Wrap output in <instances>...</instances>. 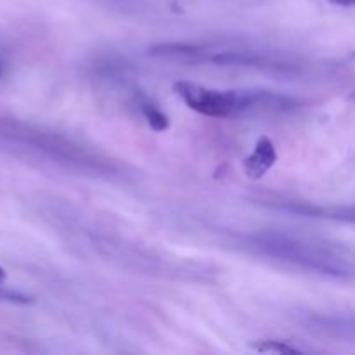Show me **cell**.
<instances>
[{
	"mask_svg": "<svg viewBox=\"0 0 355 355\" xmlns=\"http://www.w3.org/2000/svg\"><path fill=\"white\" fill-rule=\"evenodd\" d=\"M173 90L189 110L210 118H232L252 111H276L293 106V99L270 90H218L193 82H177Z\"/></svg>",
	"mask_w": 355,
	"mask_h": 355,
	"instance_id": "4",
	"label": "cell"
},
{
	"mask_svg": "<svg viewBox=\"0 0 355 355\" xmlns=\"http://www.w3.org/2000/svg\"><path fill=\"white\" fill-rule=\"evenodd\" d=\"M352 59H354V61H355V54H352Z\"/></svg>",
	"mask_w": 355,
	"mask_h": 355,
	"instance_id": "12",
	"label": "cell"
},
{
	"mask_svg": "<svg viewBox=\"0 0 355 355\" xmlns=\"http://www.w3.org/2000/svg\"><path fill=\"white\" fill-rule=\"evenodd\" d=\"M328 2L335 3L340 7H355V0H328Z\"/></svg>",
	"mask_w": 355,
	"mask_h": 355,
	"instance_id": "10",
	"label": "cell"
},
{
	"mask_svg": "<svg viewBox=\"0 0 355 355\" xmlns=\"http://www.w3.org/2000/svg\"><path fill=\"white\" fill-rule=\"evenodd\" d=\"M6 277V270L2 269V266H0V279H3Z\"/></svg>",
	"mask_w": 355,
	"mask_h": 355,
	"instance_id": "11",
	"label": "cell"
},
{
	"mask_svg": "<svg viewBox=\"0 0 355 355\" xmlns=\"http://www.w3.org/2000/svg\"><path fill=\"white\" fill-rule=\"evenodd\" d=\"M0 149L26 162L40 163L76 175H120V166L96 149L59 132L23 121L0 120Z\"/></svg>",
	"mask_w": 355,
	"mask_h": 355,
	"instance_id": "1",
	"label": "cell"
},
{
	"mask_svg": "<svg viewBox=\"0 0 355 355\" xmlns=\"http://www.w3.org/2000/svg\"><path fill=\"white\" fill-rule=\"evenodd\" d=\"M245 241L259 255L269 257V259L298 267V269L307 270V272L338 277V279H347L354 272L349 260L333 252L331 248L297 238V236L266 231L246 236Z\"/></svg>",
	"mask_w": 355,
	"mask_h": 355,
	"instance_id": "3",
	"label": "cell"
},
{
	"mask_svg": "<svg viewBox=\"0 0 355 355\" xmlns=\"http://www.w3.org/2000/svg\"><path fill=\"white\" fill-rule=\"evenodd\" d=\"M149 54L159 59L180 62H211L218 66H246V68L269 69V71H293L297 64L270 49L255 47L241 42H207L187 44L170 42L149 49Z\"/></svg>",
	"mask_w": 355,
	"mask_h": 355,
	"instance_id": "2",
	"label": "cell"
},
{
	"mask_svg": "<svg viewBox=\"0 0 355 355\" xmlns=\"http://www.w3.org/2000/svg\"><path fill=\"white\" fill-rule=\"evenodd\" d=\"M277 151L274 148L272 141L269 137H260L253 148L252 155H248L243 162V170L246 177L253 180H259L276 165Z\"/></svg>",
	"mask_w": 355,
	"mask_h": 355,
	"instance_id": "6",
	"label": "cell"
},
{
	"mask_svg": "<svg viewBox=\"0 0 355 355\" xmlns=\"http://www.w3.org/2000/svg\"><path fill=\"white\" fill-rule=\"evenodd\" d=\"M286 210L295 214L309 215L315 218H333V220L355 222V207H314V205H286Z\"/></svg>",
	"mask_w": 355,
	"mask_h": 355,
	"instance_id": "7",
	"label": "cell"
},
{
	"mask_svg": "<svg viewBox=\"0 0 355 355\" xmlns=\"http://www.w3.org/2000/svg\"><path fill=\"white\" fill-rule=\"evenodd\" d=\"M142 113H144L146 120H148V123L151 125L155 130L162 132L168 128V118H166L165 114L155 106V104H149V103L142 104Z\"/></svg>",
	"mask_w": 355,
	"mask_h": 355,
	"instance_id": "9",
	"label": "cell"
},
{
	"mask_svg": "<svg viewBox=\"0 0 355 355\" xmlns=\"http://www.w3.org/2000/svg\"><path fill=\"white\" fill-rule=\"evenodd\" d=\"M253 349L257 352L263 354H304L311 352L305 347L295 345L293 342H286V340H260V342L253 343Z\"/></svg>",
	"mask_w": 355,
	"mask_h": 355,
	"instance_id": "8",
	"label": "cell"
},
{
	"mask_svg": "<svg viewBox=\"0 0 355 355\" xmlns=\"http://www.w3.org/2000/svg\"><path fill=\"white\" fill-rule=\"evenodd\" d=\"M302 324H305V328L314 335L342 340V342H355V315H305Z\"/></svg>",
	"mask_w": 355,
	"mask_h": 355,
	"instance_id": "5",
	"label": "cell"
},
{
	"mask_svg": "<svg viewBox=\"0 0 355 355\" xmlns=\"http://www.w3.org/2000/svg\"><path fill=\"white\" fill-rule=\"evenodd\" d=\"M0 75H2V68H0Z\"/></svg>",
	"mask_w": 355,
	"mask_h": 355,
	"instance_id": "13",
	"label": "cell"
}]
</instances>
